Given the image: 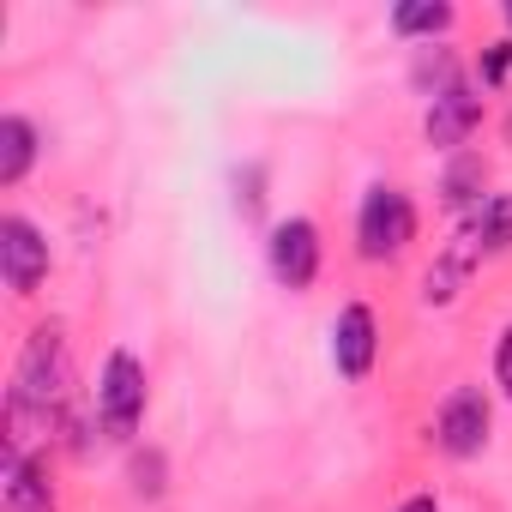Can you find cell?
Masks as SVG:
<instances>
[{
    "mask_svg": "<svg viewBox=\"0 0 512 512\" xmlns=\"http://www.w3.org/2000/svg\"><path fill=\"white\" fill-rule=\"evenodd\" d=\"M67 392V344L55 326H37L25 356H19V374H13V422H25L31 410L49 416Z\"/></svg>",
    "mask_w": 512,
    "mask_h": 512,
    "instance_id": "1",
    "label": "cell"
},
{
    "mask_svg": "<svg viewBox=\"0 0 512 512\" xmlns=\"http://www.w3.org/2000/svg\"><path fill=\"white\" fill-rule=\"evenodd\" d=\"M416 241V205L398 187H368L362 217H356V247L362 260H398V253Z\"/></svg>",
    "mask_w": 512,
    "mask_h": 512,
    "instance_id": "2",
    "label": "cell"
},
{
    "mask_svg": "<svg viewBox=\"0 0 512 512\" xmlns=\"http://www.w3.org/2000/svg\"><path fill=\"white\" fill-rule=\"evenodd\" d=\"M97 416L109 440H133L139 416H145V368L133 350H115L103 362V386H97Z\"/></svg>",
    "mask_w": 512,
    "mask_h": 512,
    "instance_id": "3",
    "label": "cell"
},
{
    "mask_svg": "<svg viewBox=\"0 0 512 512\" xmlns=\"http://www.w3.org/2000/svg\"><path fill=\"white\" fill-rule=\"evenodd\" d=\"M506 247H512V193H488V199L470 211V223L458 229V247L446 253V260L470 272L482 253H506Z\"/></svg>",
    "mask_w": 512,
    "mask_h": 512,
    "instance_id": "4",
    "label": "cell"
},
{
    "mask_svg": "<svg viewBox=\"0 0 512 512\" xmlns=\"http://www.w3.org/2000/svg\"><path fill=\"white\" fill-rule=\"evenodd\" d=\"M272 272L284 290H308L320 278V229L308 217H284L272 229Z\"/></svg>",
    "mask_w": 512,
    "mask_h": 512,
    "instance_id": "5",
    "label": "cell"
},
{
    "mask_svg": "<svg viewBox=\"0 0 512 512\" xmlns=\"http://www.w3.org/2000/svg\"><path fill=\"white\" fill-rule=\"evenodd\" d=\"M0 272H7V284L19 296H31L49 278V241L37 235V223H25V217L0 223Z\"/></svg>",
    "mask_w": 512,
    "mask_h": 512,
    "instance_id": "6",
    "label": "cell"
},
{
    "mask_svg": "<svg viewBox=\"0 0 512 512\" xmlns=\"http://www.w3.org/2000/svg\"><path fill=\"white\" fill-rule=\"evenodd\" d=\"M482 440H488V398L476 386H458L440 404V446L452 458H470V452H482Z\"/></svg>",
    "mask_w": 512,
    "mask_h": 512,
    "instance_id": "7",
    "label": "cell"
},
{
    "mask_svg": "<svg viewBox=\"0 0 512 512\" xmlns=\"http://www.w3.org/2000/svg\"><path fill=\"white\" fill-rule=\"evenodd\" d=\"M374 350H380L374 314H368L362 302H350V308L338 314V332H332V362H338V374H344V380H368Z\"/></svg>",
    "mask_w": 512,
    "mask_h": 512,
    "instance_id": "8",
    "label": "cell"
},
{
    "mask_svg": "<svg viewBox=\"0 0 512 512\" xmlns=\"http://www.w3.org/2000/svg\"><path fill=\"white\" fill-rule=\"evenodd\" d=\"M476 115H482V103H476L470 85H440V97L428 103V145H440V151L464 145L470 127H476Z\"/></svg>",
    "mask_w": 512,
    "mask_h": 512,
    "instance_id": "9",
    "label": "cell"
},
{
    "mask_svg": "<svg viewBox=\"0 0 512 512\" xmlns=\"http://www.w3.org/2000/svg\"><path fill=\"white\" fill-rule=\"evenodd\" d=\"M7 512H55L49 464H31L19 446H7Z\"/></svg>",
    "mask_w": 512,
    "mask_h": 512,
    "instance_id": "10",
    "label": "cell"
},
{
    "mask_svg": "<svg viewBox=\"0 0 512 512\" xmlns=\"http://www.w3.org/2000/svg\"><path fill=\"white\" fill-rule=\"evenodd\" d=\"M31 163H37V127L25 115H0V187L25 181Z\"/></svg>",
    "mask_w": 512,
    "mask_h": 512,
    "instance_id": "11",
    "label": "cell"
},
{
    "mask_svg": "<svg viewBox=\"0 0 512 512\" xmlns=\"http://www.w3.org/2000/svg\"><path fill=\"white\" fill-rule=\"evenodd\" d=\"M452 25V7H440V0H404V7H392V31L398 37H434Z\"/></svg>",
    "mask_w": 512,
    "mask_h": 512,
    "instance_id": "12",
    "label": "cell"
},
{
    "mask_svg": "<svg viewBox=\"0 0 512 512\" xmlns=\"http://www.w3.org/2000/svg\"><path fill=\"white\" fill-rule=\"evenodd\" d=\"M446 205H482V163L476 157H458L446 169Z\"/></svg>",
    "mask_w": 512,
    "mask_h": 512,
    "instance_id": "13",
    "label": "cell"
},
{
    "mask_svg": "<svg viewBox=\"0 0 512 512\" xmlns=\"http://www.w3.org/2000/svg\"><path fill=\"white\" fill-rule=\"evenodd\" d=\"M494 380H500V392L512 398V326H506L500 344H494Z\"/></svg>",
    "mask_w": 512,
    "mask_h": 512,
    "instance_id": "14",
    "label": "cell"
},
{
    "mask_svg": "<svg viewBox=\"0 0 512 512\" xmlns=\"http://www.w3.org/2000/svg\"><path fill=\"white\" fill-rule=\"evenodd\" d=\"M506 67H512V43H494V49H488V61H482V79H488V85H500V79H506Z\"/></svg>",
    "mask_w": 512,
    "mask_h": 512,
    "instance_id": "15",
    "label": "cell"
},
{
    "mask_svg": "<svg viewBox=\"0 0 512 512\" xmlns=\"http://www.w3.org/2000/svg\"><path fill=\"white\" fill-rule=\"evenodd\" d=\"M398 512H440V506H434V494H410V500H404Z\"/></svg>",
    "mask_w": 512,
    "mask_h": 512,
    "instance_id": "16",
    "label": "cell"
},
{
    "mask_svg": "<svg viewBox=\"0 0 512 512\" xmlns=\"http://www.w3.org/2000/svg\"><path fill=\"white\" fill-rule=\"evenodd\" d=\"M506 19H512V7H506Z\"/></svg>",
    "mask_w": 512,
    "mask_h": 512,
    "instance_id": "17",
    "label": "cell"
}]
</instances>
